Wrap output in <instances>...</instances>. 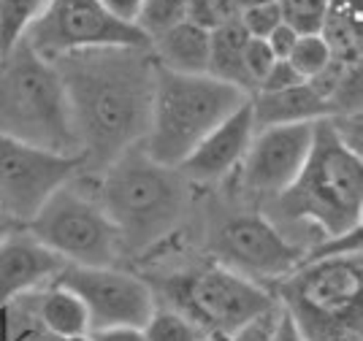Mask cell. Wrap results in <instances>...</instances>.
Instances as JSON below:
<instances>
[{
  "instance_id": "cell-22",
  "label": "cell",
  "mask_w": 363,
  "mask_h": 341,
  "mask_svg": "<svg viewBox=\"0 0 363 341\" xmlns=\"http://www.w3.org/2000/svg\"><path fill=\"white\" fill-rule=\"evenodd\" d=\"M288 62L303 82H315L320 74H325V68L333 62V49L325 41L323 33L320 35H301L293 46Z\"/></svg>"
},
{
  "instance_id": "cell-3",
  "label": "cell",
  "mask_w": 363,
  "mask_h": 341,
  "mask_svg": "<svg viewBox=\"0 0 363 341\" xmlns=\"http://www.w3.org/2000/svg\"><path fill=\"white\" fill-rule=\"evenodd\" d=\"M277 201L290 223L318 228L320 236H342L361 228L363 160L333 130L331 119L315 122V138L298 179Z\"/></svg>"
},
{
  "instance_id": "cell-20",
  "label": "cell",
  "mask_w": 363,
  "mask_h": 341,
  "mask_svg": "<svg viewBox=\"0 0 363 341\" xmlns=\"http://www.w3.org/2000/svg\"><path fill=\"white\" fill-rule=\"evenodd\" d=\"M46 6L49 0H0V57L25 41Z\"/></svg>"
},
{
  "instance_id": "cell-32",
  "label": "cell",
  "mask_w": 363,
  "mask_h": 341,
  "mask_svg": "<svg viewBox=\"0 0 363 341\" xmlns=\"http://www.w3.org/2000/svg\"><path fill=\"white\" fill-rule=\"evenodd\" d=\"M104 6H106L111 14L122 19V22H130V25H136V16H138V9H141V0H101Z\"/></svg>"
},
{
  "instance_id": "cell-29",
  "label": "cell",
  "mask_w": 363,
  "mask_h": 341,
  "mask_svg": "<svg viewBox=\"0 0 363 341\" xmlns=\"http://www.w3.org/2000/svg\"><path fill=\"white\" fill-rule=\"evenodd\" d=\"M269 341H306L303 339V333L298 330V325L293 323V317H290L279 303H277V312H274Z\"/></svg>"
},
{
  "instance_id": "cell-24",
  "label": "cell",
  "mask_w": 363,
  "mask_h": 341,
  "mask_svg": "<svg viewBox=\"0 0 363 341\" xmlns=\"http://www.w3.org/2000/svg\"><path fill=\"white\" fill-rule=\"evenodd\" d=\"M282 25L296 35H320L328 16V0H277Z\"/></svg>"
},
{
  "instance_id": "cell-9",
  "label": "cell",
  "mask_w": 363,
  "mask_h": 341,
  "mask_svg": "<svg viewBox=\"0 0 363 341\" xmlns=\"http://www.w3.org/2000/svg\"><path fill=\"white\" fill-rule=\"evenodd\" d=\"M25 44L38 57L55 62L74 52L150 46V41L136 25L117 19L101 0H49L46 11L28 30Z\"/></svg>"
},
{
  "instance_id": "cell-12",
  "label": "cell",
  "mask_w": 363,
  "mask_h": 341,
  "mask_svg": "<svg viewBox=\"0 0 363 341\" xmlns=\"http://www.w3.org/2000/svg\"><path fill=\"white\" fill-rule=\"evenodd\" d=\"M57 282L82 298L90 314V330L144 328L157 306L150 284L114 266H65Z\"/></svg>"
},
{
  "instance_id": "cell-25",
  "label": "cell",
  "mask_w": 363,
  "mask_h": 341,
  "mask_svg": "<svg viewBox=\"0 0 363 341\" xmlns=\"http://www.w3.org/2000/svg\"><path fill=\"white\" fill-rule=\"evenodd\" d=\"M187 19L203 30H217L239 19L233 0H187Z\"/></svg>"
},
{
  "instance_id": "cell-7",
  "label": "cell",
  "mask_w": 363,
  "mask_h": 341,
  "mask_svg": "<svg viewBox=\"0 0 363 341\" xmlns=\"http://www.w3.org/2000/svg\"><path fill=\"white\" fill-rule=\"evenodd\" d=\"M171 306L196 323L209 341H228L277 312V298L269 287L236 274L223 263L177 276L171 287Z\"/></svg>"
},
{
  "instance_id": "cell-19",
  "label": "cell",
  "mask_w": 363,
  "mask_h": 341,
  "mask_svg": "<svg viewBox=\"0 0 363 341\" xmlns=\"http://www.w3.org/2000/svg\"><path fill=\"white\" fill-rule=\"evenodd\" d=\"M247 41H250V35L244 33L239 19L212 30V35H209V76L228 82V84L244 89L250 95V84H247L242 62Z\"/></svg>"
},
{
  "instance_id": "cell-18",
  "label": "cell",
  "mask_w": 363,
  "mask_h": 341,
  "mask_svg": "<svg viewBox=\"0 0 363 341\" xmlns=\"http://www.w3.org/2000/svg\"><path fill=\"white\" fill-rule=\"evenodd\" d=\"M35 320L41 323L46 336L55 341H84L90 333V314L82 298L60 282L46 284L35 293Z\"/></svg>"
},
{
  "instance_id": "cell-4",
  "label": "cell",
  "mask_w": 363,
  "mask_h": 341,
  "mask_svg": "<svg viewBox=\"0 0 363 341\" xmlns=\"http://www.w3.org/2000/svg\"><path fill=\"white\" fill-rule=\"evenodd\" d=\"M247 98L250 95L244 89L209 74H171L157 65L150 125L141 147L155 163L179 168L193 155V149Z\"/></svg>"
},
{
  "instance_id": "cell-27",
  "label": "cell",
  "mask_w": 363,
  "mask_h": 341,
  "mask_svg": "<svg viewBox=\"0 0 363 341\" xmlns=\"http://www.w3.org/2000/svg\"><path fill=\"white\" fill-rule=\"evenodd\" d=\"M244 76H247V84H250V95L255 92V87L260 84V79L269 74V68H272L277 57L272 55V49L266 41H260V38H250L247 46H244Z\"/></svg>"
},
{
  "instance_id": "cell-8",
  "label": "cell",
  "mask_w": 363,
  "mask_h": 341,
  "mask_svg": "<svg viewBox=\"0 0 363 341\" xmlns=\"http://www.w3.org/2000/svg\"><path fill=\"white\" fill-rule=\"evenodd\" d=\"M25 228L65 266H114L122 252L117 228L79 177L49 195Z\"/></svg>"
},
{
  "instance_id": "cell-11",
  "label": "cell",
  "mask_w": 363,
  "mask_h": 341,
  "mask_svg": "<svg viewBox=\"0 0 363 341\" xmlns=\"http://www.w3.org/2000/svg\"><path fill=\"white\" fill-rule=\"evenodd\" d=\"M214 250L220 255V263L233 268L252 282L279 284L288 274L303 263L301 244L290 241L277 225L263 214H242L228 220L220 233Z\"/></svg>"
},
{
  "instance_id": "cell-6",
  "label": "cell",
  "mask_w": 363,
  "mask_h": 341,
  "mask_svg": "<svg viewBox=\"0 0 363 341\" xmlns=\"http://www.w3.org/2000/svg\"><path fill=\"white\" fill-rule=\"evenodd\" d=\"M306 341H363V257L303 260L274 290Z\"/></svg>"
},
{
  "instance_id": "cell-26",
  "label": "cell",
  "mask_w": 363,
  "mask_h": 341,
  "mask_svg": "<svg viewBox=\"0 0 363 341\" xmlns=\"http://www.w3.org/2000/svg\"><path fill=\"white\" fill-rule=\"evenodd\" d=\"M239 25L250 38H269L274 30L282 25V14H279V3L277 0H266L260 6H252L239 14Z\"/></svg>"
},
{
  "instance_id": "cell-28",
  "label": "cell",
  "mask_w": 363,
  "mask_h": 341,
  "mask_svg": "<svg viewBox=\"0 0 363 341\" xmlns=\"http://www.w3.org/2000/svg\"><path fill=\"white\" fill-rule=\"evenodd\" d=\"M301 82L303 79L293 71V65H290L288 60H277L272 68H269V74L260 79V84L255 87V92H277V89L296 87V84H301Z\"/></svg>"
},
{
  "instance_id": "cell-10",
  "label": "cell",
  "mask_w": 363,
  "mask_h": 341,
  "mask_svg": "<svg viewBox=\"0 0 363 341\" xmlns=\"http://www.w3.org/2000/svg\"><path fill=\"white\" fill-rule=\"evenodd\" d=\"M84 171L82 155H60L0 133V208L28 225L44 201Z\"/></svg>"
},
{
  "instance_id": "cell-2",
  "label": "cell",
  "mask_w": 363,
  "mask_h": 341,
  "mask_svg": "<svg viewBox=\"0 0 363 341\" xmlns=\"http://www.w3.org/2000/svg\"><path fill=\"white\" fill-rule=\"evenodd\" d=\"M101 171L95 195L120 233L122 250H150L174 230L184 208V187L177 168L155 163L136 144Z\"/></svg>"
},
{
  "instance_id": "cell-17",
  "label": "cell",
  "mask_w": 363,
  "mask_h": 341,
  "mask_svg": "<svg viewBox=\"0 0 363 341\" xmlns=\"http://www.w3.org/2000/svg\"><path fill=\"white\" fill-rule=\"evenodd\" d=\"M209 30L198 28L190 19L152 38L150 52L160 68L171 74L203 76L209 74Z\"/></svg>"
},
{
  "instance_id": "cell-21",
  "label": "cell",
  "mask_w": 363,
  "mask_h": 341,
  "mask_svg": "<svg viewBox=\"0 0 363 341\" xmlns=\"http://www.w3.org/2000/svg\"><path fill=\"white\" fill-rule=\"evenodd\" d=\"M141 330L147 341H209L196 323H190L174 306H155V312Z\"/></svg>"
},
{
  "instance_id": "cell-30",
  "label": "cell",
  "mask_w": 363,
  "mask_h": 341,
  "mask_svg": "<svg viewBox=\"0 0 363 341\" xmlns=\"http://www.w3.org/2000/svg\"><path fill=\"white\" fill-rule=\"evenodd\" d=\"M298 38H301V35H296V33H293L288 25H279V28L274 30L269 38H263V41L269 44V49H272V55L277 60H288Z\"/></svg>"
},
{
  "instance_id": "cell-5",
  "label": "cell",
  "mask_w": 363,
  "mask_h": 341,
  "mask_svg": "<svg viewBox=\"0 0 363 341\" xmlns=\"http://www.w3.org/2000/svg\"><path fill=\"white\" fill-rule=\"evenodd\" d=\"M0 133L49 152L82 155L60 74L25 41L3 57Z\"/></svg>"
},
{
  "instance_id": "cell-35",
  "label": "cell",
  "mask_w": 363,
  "mask_h": 341,
  "mask_svg": "<svg viewBox=\"0 0 363 341\" xmlns=\"http://www.w3.org/2000/svg\"><path fill=\"white\" fill-rule=\"evenodd\" d=\"M236 3V9H239V14L247 11V9H252V6H260V3H266V0H233Z\"/></svg>"
},
{
  "instance_id": "cell-31",
  "label": "cell",
  "mask_w": 363,
  "mask_h": 341,
  "mask_svg": "<svg viewBox=\"0 0 363 341\" xmlns=\"http://www.w3.org/2000/svg\"><path fill=\"white\" fill-rule=\"evenodd\" d=\"M84 341H147L141 328H98Z\"/></svg>"
},
{
  "instance_id": "cell-23",
  "label": "cell",
  "mask_w": 363,
  "mask_h": 341,
  "mask_svg": "<svg viewBox=\"0 0 363 341\" xmlns=\"http://www.w3.org/2000/svg\"><path fill=\"white\" fill-rule=\"evenodd\" d=\"M184 19H187V0H141L136 28L147 35V41H152Z\"/></svg>"
},
{
  "instance_id": "cell-16",
  "label": "cell",
  "mask_w": 363,
  "mask_h": 341,
  "mask_svg": "<svg viewBox=\"0 0 363 341\" xmlns=\"http://www.w3.org/2000/svg\"><path fill=\"white\" fill-rule=\"evenodd\" d=\"M255 128H277V125H303L331 117V106L309 82L277 92H252L250 95Z\"/></svg>"
},
{
  "instance_id": "cell-13",
  "label": "cell",
  "mask_w": 363,
  "mask_h": 341,
  "mask_svg": "<svg viewBox=\"0 0 363 341\" xmlns=\"http://www.w3.org/2000/svg\"><path fill=\"white\" fill-rule=\"evenodd\" d=\"M315 138V122L260 128L242 163L244 184L255 195H279L298 179Z\"/></svg>"
},
{
  "instance_id": "cell-14",
  "label": "cell",
  "mask_w": 363,
  "mask_h": 341,
  "mask_svg": "<svg viewBox=\"0 0 363 341\" xmlns=\"http://www.w3.org/2000/svg\"><path fill=\"white\" fill-rule=\"evenodd\" d=\"M62 268L65 263L25 225L11 230L0 241V309H11L16 301L57 282Z\"/></svg>"
},
{
  "instance_id": "cell-33",
  "label": "cell",
  "mask_w": 363,
  "mask_h": 341,
  "mask_svg": "<svg viewBox=\"0 0 363 341\" xmlns=\"http://www.w3.org/2000/svg\"><path fill=\"white\" fill-rule=\"evenodd\" d=\"M272 317H266V320H260V323H255V325H250L247 330H242L239 336H233V339L228 341H269V330H272Z\"/></svg>"
},
{
  "instance_id": "cell-1",
  "label": "cell",
  "mask_w": 363,
  "mask_h": 341,
  "mask_svg": "<svg viewBox=\"0 0 363 341\" xmlns=\"http://www.w3.org/2000/svg\"><path fill=\"white\" fill-rule=\"evenodd\" d=\"M55 68L68 95L84 168H106L144 141L157 71L150 46L74 52L55 60Z\"/></svg>"
},
{
  "instance_id": "cell-34",
  "label": "cell",
  "mask_w": 363,
  "mask_h": 341,
  "mask_svg": "<svg viewBox=\"0 0 363 341\" xmlns=\"http://www.w3.org/2000/svg\"><path fill=\"white\" fill-rule=\"evenodd\" d=\"M16 228H22V225L16 223V220L9 214V211H6V208H0V241L9 236L11 230H16Z\"/></svg>"
},
{
  "instance_id": "cell-15",
  "label": "cell",
  "mask_w": 363,
  "mask_h": 341,
  "mask_svg": "<svg viewBox=\"0 0 363 341\" xmlns=\"http://www.w3.org/2000/svg\"><path fill=\"white\" fill-rule=\"evenodd\" d=\"M255 130L252 106L247 98L230 117L223 119L212 133L193 149V155L177 171L193 181H220V179L230 177L236 168H242L247 149L255 138Z\"/></svg>"
}]
</instances>
